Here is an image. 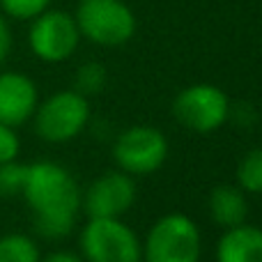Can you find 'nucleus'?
<instances>
[{"label":"nucleus","instance_id":"6ab92c4d","mask_svg":"<svg viewBox=\"0 0 262 262\" xmlns=\"http://www.w3.org/2000/svg\"><path fill=\"white\" fill-rule=\"evenodd\" d=\"M9 49H12V32H9V26H7V18H5V14L0 12V64L5 62Z\"/></svg>","mask_w":262,"mask_h":262},{"label":"nucleus","instance_id":"f03ea898","mask_svg":"<svg viewBox=\"0 0 262 262\" xmlns=\"http://www.w3.org/2000/svg\"><path fill=\"white\" fill-rule=\"evenodd\" d=\"M143 262H198L203 251V237L193 219L172 212L161 216L145 237Z\"/></svg>","mask_w":262,"mask_h":262},{"label":"nucleus","instance_id":"aec40b11","mask_svg":"<svg viewBox=\"0 0 262 262\" xmlns=\"http://www.w3.org/2000/svg\"><path fill=\"white\" fill-rule=\"evenodd\" d=\"M39 262H83L76 253H69V251H53L46 258H39Z\"/></svg>","mask_w":262,"mask_h":262},{"label":"nucleus","instance_id":"ddd939ff","mask_svg":"<svg viewBox=\"0 0 262 262\" xmlns=\"http://www.w3.org/2000/svg\"><path fill=\"white\" fill-rule=\"evenodd\" d=\"M39 249L35 239L21 232L0 237V262H39Z\"/></svg>","mask_w":262,"mask_h":262},{"label":"nucleus","instance_id":"423d86ee","mask_svg":"<svg viewBox=\"0 0 262 262\" xmlns=\"http://www.w3.org/2000/svg\"><path fill=\"white\" fill-rule=\"evenodd\" d=\"M172 115L182 127L195 134H209L221 129L230 115V99L221 88L212 83L189 85L172 101Z\"/></svg>","mask_w":262,"mask_h":262},{"label":"nucleus","instance_id":"9b49d317","mask_svg":"<svg viewBox=\"0 0 262 262\" xmlns=\"http://www.w3.org/2000/svg\"><path fill=\"white\" fill-rule=\"evenodd\" d=\"M216 262H262V228L246 221L226 228L216 244Z\"/></svg>","mask_w":262,"mask_h":262},{"label":"nucleus","instance_id":"f3484780","mask_svg":"<svg viewBox=\"0 0 262 262\" xmlns=\"http://www.w3.org/2000/svg\"><path fill=\"white\" fill-rule=\"evenodd\" d=\"M51 0H0V9L5 16H12L16 21H32L46 12Z\"/></svg>","mask_w":262,"mask_h":262},{"label":"nucleus","instance_id":"f257e3e1","mask_svg":"<svg viewBox=\"0 0 262 262\" xmlns=\"http://www.w3.org/2000/svg\"><path fill=\"white\" fill-rule=\"evenodd\" d=\"M21 195L32 209L35 230L46 239H62L76 226L81 212V189L67 168L53 161L28 166Z\"/></svg>","mask_w":262,"mask_h":262},{"label":"nucleus","instance_id":"a211bd4d","mask_svg":"<svg viewBox=\"0 0 262 262\" xmlns=\"http://www.w3.org/2000/svg\"><path fill=\"white\" fill-rule=\"evenodd\" d=\"M21 152V140L16 136V127L0 122V163L14 161Z\"/></svg>","mask_w":262,"mask_h":262},{"label":"nucleus","instance_id":"dca6fc26","mask_svg":"<svg viewBox=\"0 0 262 262\" xmlns=\"http://www.w3.org/2000/svg\"><path fill=\"white\" fill-rule=\"evenodd\" d=\"M106 85V69L99 62H85L76 69V92L83 97L99 95Z\"/></svg>","mask_w":262,"mask_h":262},{"label":"nucleus","instance_id":"2eb2a0df","mask_svg":"<svg viewBox=\"0 0 262 262\" xmlns=\"http://www.w3.org/2000/svg\"><path fill=\"white\" fill-rule=\"evenodd\" d=\"M28 175V166L18 163L16 159L0 163V198H14L23 191Z\"/></svg>","mask_w":262,"mask_h":262},{"label":"nucleus","instance_id":"f8f14e48","mask_svg":"<svg viewBox=\"0 0 262 262\" xmlns=\"http://www.w3.org/2000/svg\"><path fill=\"white\" fill-rule=\"evenodd\" d=\"M209 214L221 228H235L249 216V200L239 186L221 184L209 193Z\"/></svg>","mask_w":262,"mask_h":262},{"label":"nucleus","instance_id":"9d476101","mask_svg":"<svg viewBox=\"0 0 262 262\" xmlns=\"http://www.w3.org/2000/svg\"><path fill=\"white\" fill-rule=\"evenodd\" d=\"M39 92L30 76L21 72L0 74V122L21 127L35 115Z\"/></svg>","mask_w":262,"mask_h":262},{"label":"nucleus","instance_id":"0eeeda50","mask_svg":"<svg viewBox=\"0 0 262 262\" xmlns=\"http://www.w3.org/2000/svg\"><path fill=\"white\" fill-rule=\"evenodd\" d=\"M81 41L76 18L60 9H46L32 18L28 30L30 51L44 62H64L74 55Z\"/></svg>","mask_w":262,"mask_h":262},{"label":"nucleus","instance_id":"6e6552de","mask_svg":"<svg viewBox=\"0 0 262 262\" xmlns=\"http://www.w3.org/2000/svg\"><path fill=\"white\" fill-rule=\"evenodd\" d=\"M113 159L127 175H152L168 159V138L154 127H131L118 136Z\"/></svg>","mask_w":262,"mask_h":262},{"label":"nucleus","instance_id":"1a4fd4ad","mask_svg":"<svg viewBox=\"0 0 262 262\" xmlns=\"http://www.w3.org/2000/svg\"><path fill=\"white\" fill-rule=\"evenodd\" d=\"M136 203V182L124 170H113L97 177L88 186L81 205L88 219H122Z\"/></svg>","mask_w":262,"mask_h":262},{"label":"nucleus","instance_id":"20e7f679","mask_svg":"<svg viewBox=\"0 0 262 262\" xmlns=\"http://www.w3.org/2000/svg\"><path fill=\"white\" fill-rule=\"evenodd\" d=\"M35 131L46 143H69L90 120V104L76 90H62L51 95L35 108Z\"/></svg>","mask_w":262,"mask_h":262},{"label":"nucleus","instance_id":"7ed1b4c3","mask_svg":"<svg viewBox=\"0 0 262 262\" xmlns=\"http://www.w3.org/2000/svg\"><path fill=\"white\" fill-rule=\"evenodd\" d=\"M74 18L81 37L108 49L136 35V16L124 0H81Z\"/></svg>","mask_w":262,"mask_h":262},{"label":"nucleus","instance_id":"39448f33","mask_svg":"<svg viewBox=\"0 0 262 262\" xmlns=\"http://www.w3.org/2000/svg\"><path fill=\"white\" fill-rule=\"evenodd\" d=\"M81 251L88 262H140L143 246L122 219H90L81 232Z\"/></svg>","mask_w":262,"mask_h":262},{"label":"nucleus","instance_id":"4468645a","mask_svg":"<svg viewBox=\"0 0 262 262\" xmlns=\"http://www.w3.org/2000/svg\"><path fill=\"white\" fill-rule=\"evenodd\" d=\"M237 186L244 193H262V147L246 154L237 166Z\"/></svg>","mask_w":262,"mask_h":262}]
</instances>
